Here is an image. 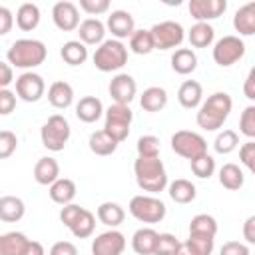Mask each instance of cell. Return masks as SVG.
<instances>
[{"label": "cell", "mask_w": 255, "mask_h": 255, "mask_svg": "<svg viewBox=\"0 0 255 255\" xmlns=\"http://www.w3.org/2000/svg\"><path fill=\"white\" fill-rule=\"evenodd\" d=\"M231 108H233V100L227 92H213L211 96H207L205 102L199 104L195 122L205 131H217L229 118Z\"/></svg>", "instance_id": "cell-1"}, {"label": "cell", "mask_w": 255, "mask_h": 255, "mask_svg": "<svg viewBox=\"0 0 255 255\" xmlns=\"http://www.w3.org/2000/svg\"><path fill=\"white\" fill-rule=\"evenodd\" d=\"M46 56H48L46 44L36 38H20L12 42V46L6 52L8 64L12 68H20L26 72H32V68H38L40 64H44Z\"/></svg>", "instance_id": "cell-2"}, {"label": "cell", "mask_w": 255, "mask_h": 255, "mask_svg": "<svg viewBox=\"0 0 255 255\" xmlns=\"http://www.w3.org/2000/svg\"><path fill=\"white\" fill-rule=\"evenodd\" d=\"M133 175L135 183L141 191H147L149 195H155L167 187V171L163 161L157 157H137L133 161Z\"/></svg>", "instance_id": "cell-3"}, {"label": "cell", "mask_w": 255, "mask_h": 255, "mask_svg": "<svg viewBox=\"0 0 255 255\" xmlns=\"http://www.w3.org/2000/svg\"><path fill=\"white\" fill-rule=\"evenodd\" d=\"M92 62L100 72H118L128 64V48L120 40H104L96 48Z\"/></svg>", "instance_id": "cell-4"}, {"label": "cell", "mask_w": 255, "mask_h": 255, "mask_svg": "<svg viewBox=\"0 0 255 255\" xmlns=\"http://www.w3.org/2000/svg\"><path fill=\"white\" fill-rule=\"evenodd\" d=\"M70 133H72L70 122L62 114L50 116L40 128V139L48 151H62L70 139Z\"/></svg>", "instance_id": "cell-5"}, {"label": "cell", "mask_w": 255, "mask_h": 255, "mask_svg": "<svg viewBox=\"0 0 255 255\" xmlns=\"http://www.w3.org/2000/svg\"><path fill=\"white\" fill-rule=\"evenodd\" d=\"M128 209H129V215L133 219H137L141 223H149V225L163 221V217L167 213V207H165V203L159 197L143 195V193L141 195H133L129 199Z\"/></svg>", "instance_id": "cell-6"}, {"label": "cell", "mask_w": 255, "mask_h": 255, "mask_svg": "<svg viewBox=\"0 0 255 255\" xmlns=\"http://www.w3.org/2000/svg\"><path fill=\"white\" fill-rule=\"evenodd\" d=\"M104 131L108 135H112L118 143H122L124 139H128L129 135V128L133 122V112L129 110V106H122V104H112L108 110H104Z\"/></svg>", "instance_id": "cell-7"}, {"label": "cell", "mask_w": 255, "mask_h": 255, "mask_svg": "<svg viewBox=\"0 0 255 255\" xmlns=\"http://www.w3.org/2000/svg\"><path fill=\"white\" fill-rule=\"evenodd\" d=\"M169 143H171V149L177 155H181V157H185L189 161L195 159V157H199V155H203V153H207V141H205V137L201 133H197V131H191V129H179V131H175L171 135Z\"/></svg>", "instance_id": "cell-8"}, {"label": "cell", "mask_w": 255, "mask_h": 255, "mask_svg": "<svg viewBox=\"0 0 255 255\" xmlns=\"http://www.w3.org/2000/svg\"><path fill=\"white\" fill-rule=\"evenodd\" d=\"M151 40H153V48L155 50H171V48H179L183 38H185V30L179 22L175 20H163L157 22L149 28Z\"/></svg>", "instance_id": "cell-9"}, {"label": "cell", "mask_w": 255, "mask_h": 255, "mask_svg": "<svg viewBox=\"0 0 255 255\" xmlns=\"http://www.w3.org/2000/svg\"><path fill=\"white\" fill-rule=\"evenodd\" d=\"M213 62L221 68H229L233 66L235 62H239L243 56H245V42L239 38V36H223L219 38L215 44H213Z\"/></svg>", "instance_id": "cell-10"}, {"label": "cell", "mask_w": 255, "mask_h": 255, "mask_svg": "<svg viewBox=\"0 0 255 255\" xmlns=\"http://www.w3.org/2000/svg\"><path fill=\"white\" fill-rule=\"evenodd\" d=\"M14 82H16V92H14L16 98L28 104L38 102L46 92V82L36 72H22Z\"/></svg>", "instance_id": "cell-11"}, {"label": "cell", "mask_w": 255, "mask_h": 255, "mask_svg": "<svg viewBox=\"0 0 255 255\" xmlns=\"http://www.w3.org/2000/svg\"><path fill=\"white\" fill-rule=\"evenodd\" d=\"M126 249V235L118 229H108L92 239V255H122Z\"/></svg>", "instance_id": "cell-12"}, {"label": "cell", "mask_w": 255, "mask_h": 255, "mask_svg": "<svg viewBox=\"0 0 255 255\" xmlns=\"http://www.w3.org/2000/svg\"><path fill=\"white\" fill-rule=\"evenodd\" d=\"M108 92H110V98L114 100V104H122V106H129L137 94V84L135 80L129 76V74H116L112 80H110V86H108Z\"/></svg>", "instance_id": "cell-13"}, {"label": "cell", "mask_w": 255, "mask_h": 255, "mask_svg": "<svg viewBox=\"0 0 255 255\" xmlns=\"http://www.w3.org/2000/svg\"><path fill=\"white\" fill-rule=\"evenodd\" d=\"M52 20L58 30L62 32H74L80 26V10L70 0H60L52 6Z\"/></svg>", "instance_id": "cell-14"}, {"label": "cell", "mask_w": 255, "mask_h": 255, "mask_svg": "<svg viewBox=\"0 0 255 255\" xmlns=\"http://www.w3.org/2000/svg\"><path fill=\"white\" fill-rule=\"evenodd\" d=\"M189 14L197 22H209L219 18L227 10L225 0H189Z\"/></svg>", "instance_id": "cell-15"}, {"label": "cell", "mask_w": 255, "mask_h": 255, "mask_svg": "<svg viewBox=\"0 0 255 255\" xmlns=\"http://www.w3.org/2000/svg\"><path fill=\"white\" fill-rule=\"evenodd\" d=\"M106 30L112 32V38L114 40H124V38H129L135 30V22H133V16L128 12V10H114L108 20H106Z\"/></svg>", "instance_id": "cell-16"}, {"label": "cell", "mask_w": 255, "mask_h": 255, "mask_svg": "<svg viewBox=\"0 0 255 255\" xmlns=\"http://www.w3.org/2000/svg\"><path fill=\"white\" fill-rule=\"evenodd\" d=\"M78 36L84 46H100L106 36V24L98 18H86L78 26Z\"/></svg>", "instance_id": "cell-17"}, {"label": "cell", "mask_w": 255, "mask_h": 255, "mask_svg": "<svg viewBox=\"0 0 255 255\" xmlns=\"http://www.w3.org/2000/svg\"><path fill=\"white\" fill-rule=\"evenodd\" d=\"M104 116V104L96 96H84L76 104V118L84 124H94Z\"/></svg>", "instance_id": "cell-18"}, {"label": "cell", "mask_w": 255, "mask_h": 255, "mask_svg": "<svg viewBox=\"0 0 255 255\" xmlns=\"http://www.w3.org/2000/svg\"><path fill=\"white\" fill-rule=\"evenodd\" d=\"M48 102H50V106L56 108V110H66V108H70L72 102H74V88H72L68 82H64V80L52 82L50 88H48Z\"/></svg>", "instance_id": "cell-19"}, {"label": "cell", "mask_w": 255, "mask_h": 255, "mask_svg": "<svg viewBox=\"0 0 255 255\" xmlns=\"http://www.w3.org/2000/svg\"><path fill=\"white\" fill-rule=\"evenodd\" d=\"M177 102L185 110H195L203 102V88L197 80H185L177 90Z\"/></svg>", "instance_id": "cell-20"}, {"label": "cell", "mask_w": 255, "mask_h": 255, "mask_svg": "<svg viewBox=\"0 0 255 255\" xmlns=\"http://www.w3.org/2000/svg\"><path fill=\"white\" fill-rule=\"evenodd\" d=\"M26 215V203L18 195H2L0 197V221L18 223Z\"/></svg>", "instance_id": "cell-21"}, {"label": "cell", "mask_w": 255, "mask_h": 255, "mask_svg": "<svg viewBox=\"0 0 255 255\" xmlns=\"http://www.w3.org/2000/svg\"><path fill=\"white\" fill-rule=\"evenodd\" d=\"M96 217H98V221L104 223L106 227L116 229V227H120V225L124 223L126 211H124V207H122L120 203H116V201H104V203L98 205Z\"/></svg>", "instance_id": "cell-22"}, {"label": "cell", "mask_w": 255, "mask_h": 255, "mask_svg": "<svg viewBox=\"0 0 255 255\" xmlns=\"http://www.w3.org/2000/svg\"><path fill=\"white\" fill-rule=\"evenodd\" d=\"M139 106L143 112L155 114L161 112L167 106V92L161 86H149L143 90V94L139 96Z\"/></svg>", "instance_id": "cell-23"}, {"label": "cell", "mask_w": 255, "mask_h": 255, "mask_svg": "<svg viewBox=\"0 0 255 255\" xmlns=\"http://www.w3.org/2000/svg\"><path fill=\"white\" fill-rule=\"evenodd\" d=\"M58 177H60V163L54 157L44 155V157H40L36 161V165H34V179H36V183L52 185Z\"/></svg>", "instance_id": "cell-24"}, {"label": "cell", "mask_w": 255, "mask_h": 255, "mask_svg": "<svg viewBox=\"0 0 255 255\" xmlns=\"http://www.w3.org/2000/svg\"><path fill=\"white\" fill-rule=\"evenodd\" d=\"M76 191H78V187H76L74 179H70V177H58V179L50 185L48 195H50V199H52L54 203H58V205H68V203L74 201Z\"/></svg>", "instance_id": "cell-25"}, {"label": "cell", "mask_w": 255, "mask_h": 255, "mask_svg": "<svg viewBox=\"0 0 255 255\" xmlns=\"http://www.w3.org/2000/svg\"><path fill=\"white\" fill-rule=\"evenodd\" d=\"M233 28H235V32H239V36L255 34V2H247L235 12Z\"/></svg>", "instance_id": "cell-26"}, {"label": "cell", "mask_w": 255, "mask_h": 255, "mask_svg": "<svg viewBox=\"0 0 255 255\" xmlns=\"http://www.w3.org/2000/svg\"><path fill=\"white\" fill-rule=\"evenodd\" d=\"M40 18H42L40 8H38V4H34V2H24V4H20L18 10H16V26H18L20 30H24V32L36 30L38 24H40Z\"/></svg>", "instance_id": "cell-27"}, {"label": "cell", "mask_w": 255, "mask_h": 255, "mask_svg": "<svg viewBox=\"0 0 255 255\" xmlns=\"http://www.w3.org/2000/svg\"><path fill=\"white\" fill-rule=\"evenodd\" d=\"M169 62H171V70L175 74L187 76V74L195 72V68H197V54L191 48H177L171 54V60Z\"/></svg>", "instance_id": "cell-28"}, {"label": "cell", "mask_w": 255, "mask_h": 255, "mask_svg": "<svg viewBox=\"0 0 255 255\" xmlns=\"http://www.w3.org/2000/svg\"><path fill=\"white\" fill-rule=\"evenodd\" d=\"M167 193H169V197H171L175 203L185 205V203H191V201L197 197V187H195L189 179L177 177V179H173L171 183H167Z\"/></svg>", "instance_id": "cell-29"}, {"label": "cell", "mask_w": 255, "mask_h": 255, "mask_svg": "<svg viewBox=\"0 0 255 255\" xmlns=\"http://www.w3.org/2000/svg\"><path fill=\"white\" fill-rule=\"evenodd\" d=\"M118 141L108 135L104 129H98V131H92L90 137H88V147L92 153L100 155V157H106V155H112L116 149H118Z\"/></svg>", "instance_id": "cell-30"}, {"label": "cell", "mask_w": 255, "mask_h": 255, "mask_svg": "<svg viewBox=\"0 0 255 255\" xmlns=\"http://www.w3.org/2000/svg\"><path fill=\"white\" fill-rule=\"evenodd\" d=\"M157 231L153 227H139L133 235H131V249L137 255H151L155 241H157Z\"/></svg>", "instance_id": "cell-31"}, {"label": "cell", "mask_w": 255, "mask_h": 255, "mask_svg": "<svg viewBox=\"0 0 255 255\" xmlns=\"http://www.w3.org/2000/svg\"><path fill=\"white\" fill-rule=\"evenodd\" d=\"M187 40L191 44V50L193 48H207L215 40V30L209 22H195L187 32Z\"/></svg>", "instance_id": "cell-32"}, {"label": "cell", "mask_w": 255, "mask_h": 255, "mask_svg": "<svg viewBox=\"0 0 255 255\" xmlns=\"http://www.w3.org/2000/svg\"><path fill=\"white\" fill-rule=\"evenodd\" d=\"M217 177H219V183L229 191H237L245 183V173L237 163H223L219 167V175Z\"/></svg>", "instance_id": "cell-33"}, {"label": "cell", "mask_w": 255, "mask_h": 255, "mask_svg": "<svg viewBox=\"0 0 255 255\" xmlns=\"http://www.w3.org/2000/svg\"><path fill=\"white\" fill-rule=\"evenodd\" d=\"M60 56L68 66H82L88 60V46L80 40H68L60 48Z\"/></svg>", "instance_id": "cell-34"}, {"label": "cell", "mask_w": 255, "mask_h": 255, "mask_svg": "<svg viewBox=\"0 0 255 255\" xmlns=\"http://www.w3.org/2000/svg\"><path fill=\"white\" fill-rule=\"evenodd\" d=\"M28 241L30 239L24 233L8 231V233L0 235V255H22Z\"/></svg>", "instance_id": "cell-35"}, {"label": "cell", "mask_w": 255, "mask_h": 255, "mask_svg": "<svg viewBox=\"0 0 255 255\" xmlns=\"http://www.w3.org/2000/svg\"><path fill=\"white\" fill-rule=\"evenodd\" d=\"M70 231H72V235L74 237H78V239H88L92 233H94V229H96V215L90 211V209H82L80 211V215L74 219V223L68 227Z\"/></svg>", "instance_id": "cell-36"}, {"label": "cell", "mask_w": 255, "mask_h": 255, "mask_svg": "<svg viewBox=\"0 0 255 255\" xmlns=\"http://www.w3.org/2000/svg\"><path fill=\"white\" fill-rule=\"evenodd\" d=\"M189 235H207L215 237L217 235V219L207 213H197L189 221Z\"/></svg>", "instance_id": "cell-37"}, {"label": "cell", "mask_w": 255, "mask_h": 255, "mask_svg": "<svg viewBox=\"0 0 255 255\" xmlns=\"http://www.w3.org/2000/svg\"><path fill=\"white\" fill-rule=\"evenodd\" d=\"M129 50L137 56H145V54H151L155 48H153V40H151V34L149 30H133V34L129 36Z\"/></svg>", "instance_id": "cell-38"}, {"label": "cell", "mask_w": 255, "mask_h": 255, "mask_svg": "<svg viewBox=\"0 0 255 255\" xmlns=\"http://www.w3.org/2000/svg\"><path fill=\"white\" fill-rule=\"evenodd\" d=\"M237 145H239V135H237L235 129H223L213 139V149L219 155H227V153L235 151Z\"/></svg>", "instance_id": "cell-39"}, {"label": "cell", "mask_w": 255, "mask_h": 255, "mask_svg": "<svg viewBox=\"0 0 255 255\" xmlns=\"http://www.w3.org/2000/svg\"><path fill=\"white\" fill-rule=\"evenodd\" d=\"M189 167H191V171H193L195 177H199V179H209V177L215 173V159H213V155L203 153V155L191 159V161H189Z\"/></svg>", "instance_id": "cell-40"}, {"label": "cell", "mask_w": 255, "mask_h": 255, "mask_svg": "<svg viewBox=\"0 0 255 255\" xmlns=\"http://www.w3.org/2000/svg\"><path fill=\"white\" fill-rule=\"evenodd\" d=\"M135 149H137V157H157L159 155V137L155 135H141L135 143Z\"/></svg>", "instance_id": "cell-41"}, {"label": "cell", "mask_w": 255, "mask_h": 255, "mask_svg": "<svg viewBox=\"0 0 255 255\" xmlns=\"http://www.w3.org/2000/svg\"><path fill=\"white\" fill-rule=\"evenodd\" d=\"M177 247H179V239L173 233H159L151 255H175Z\"/></svg>", "instance_id": "cell-42"}, {"label": "cell", "mask_w": 255, "mask_h": 255, "mask_svg": "<svg viewBox=\"0 0 255 255\" xmlns=\"http://www.w3.org/2000/svg\"><path fill=\"white\" fill-rule=\"evenodd\" d=\"M239 131H241L245 137H249V139L255 137V106H253V104H249V106L241 112V118H239Z\"/></svg>", "instance_id": "cell-43"}, {"label": "cell", "mask_w": 255, "mask_h": 255, "mask_svg": "<svg viewBox=\"0 0 255 255\" xmlns=\"http://www.w3.org/2000/svg\"><path fill=\"white\" fill-rule=\"evenodd\" d=\"M18 147V137L10 129H0V159H8Z\"/></svg>", "instance_id": "cell-44"}, {"label": "cell", "mask_w": 255, "mask_h": 255, "mask_svg": "<svg viewBox=\"0 0 255 255\" xmlns=\"http://www.w3.org/2000/svg\"><path fill=\"white\" fill-rule=\"evenodd\" d=\"M187 241L197 249L199 255H211V253H213L215 237H207V235H189Z\"/></svg>", "instance_id": "cell-45"}, {"label": "cell", "mask_w": 255, "mask_h": 255, "mask_svg": "<svg viewBox=\"0 0 255 255\" xmlns=\"http://www.w3.org/2000/svg\"><path fill=\"white\" fill-rule=\"evenodd\" d=\"M239 161L249 169L255 171V141L247 139L241 147H239Z\"/></svg>", "instance_id": "cell-46"}, {"label": "cell", "mask_w": 255, "mask_h": 255, "mask_svg": "<svg viewBox=\"0 0 255 255\" xmlns=\"http://www.w3.org/2000/svg\"><path fill=\"white\" fill-rule=\"evenodd\" d=\"M80 8L90 16H100L110 10V0H80Z\"/></svg>", "instance_id": "cell-47"}, {"label": "cell", "mask_w": 255, "mask_h": 255, "mask_svg": "<svg viewBox=\"0 0 255 255\" xmlns=\"http://www.w3.org/2000/svg\"><path fill=\"white\" fill-rule=\"evenodd\" d=\"M16 94L10 88L0 90V116H10L16 110Z\"/></svg>", "instance_id": "cell-48"}, {"label": "cell", "mask_w": 255, "mask_h": 255, "mask_svg": "<svg viewBox=\"0 0 255 255\" xmlns=\"http://www.w3.org/2000/svg\"><path fill=\"white\" fill-rule=\"evenodd\" d=\"M219 255H251V249L247 243L241 241H227L221 245Z\"/></svg>", "instance_id": "cell-49"}, {"label": "cell", "mask_w": 255, "mask_h": 255, "mask_svg": "<svg viewBox=\"0 0 255 255\" xmlns=\"http://www.w3.org/2000/svg\"><path fill=\"white\" fill-rule=\"evenodd\" d=\"M84 207L82 205H78V203H68V205H62V209H60V221L66 225V227H70L72 223H74V219L80 215V211H82Z\"/></svg>", "instance_id": "cell-50"}, {"label": "cell", "mask_w": 255, "mask_h": 255, "mask_svg": "<svg viewBox=\"0 0 255 255\" xmlns=\"http://www.w3.org/2000/svg\"><path fill=\"white\" fill-rule=\"evenodd\" d=\"M48 255H78V247L72 241H56Z\"/></svg>", "instance_id": "cell-51"}, {"label": "cell", "mask_w": 255, "mask_h": 255, "mask_svg": "<svg viewBox=\"0 0 255 255\" xmlns=\"http://www.w3.org/2000/svg\"><path fill=\"white\" fill-rule=\"evenodd\" d=\"M14 26V14L10 8L0 6V36H6Z\"/></svg>", "instance_id": "cell-52"}, {"label": "cell", "mask_w": 255, "mask_h": 255, "mask_svg": "<svg viewBox=\"0 0 255 255\" xmlns=\"http://www.w3.org/2000/svg\"><path fill=\"white\" fill-rule=\"evenodd\" d=\"M14 82V68L8 62H0V90Z\"/></svg>", "instance_id": "cell-53"}, {"label": "cell", "mask_w": 255, "mask_h": 255, "mask_svg": "<svg viewBox=\"0 0 255 255\" xmlns=\"http://www.w3.org/2000/svg\"><path fill=\"white\" fill-rule=\"evenodd\" d=\"M243 94H245V98H247L249 102H253V100H255V68H251V70H249V74H247V78H245Z\"/></svg>", "instance_id": "cell-54"}, {"label": "cell", "mask_w": 255, "mask_h": 255, "mask_svg": "<svg viewBox=\"0 0 255 255\" xmlns=\"http://www.w3.org/2000/svg\"><path fill=\"white\" fill-rule=\"evenodd\" d=\"M243 239L247 241V245L255 243V215H249L243 223Z\"/></svg>", "instance_id": "cell-55"}, {"label": "cell", "mask_w": 255, "mask_h": 255, "mask_svg": "<svg viewBox=\"0 0 255 255\" xmlns=\"http://www.w3.org/2000/svg\"><path fill=\"white\" fill-rule=\"evenodd\" d=\"M22 255H46V251H44V245L40 241H28Z\"/></svg>", "instance_id": "cell-56"}, {"label": "cell", "mask_w": 255, "mask_h": 255, "mask_svg": "<svg viewBox=\"0 0 255 255\" xmlns=\"http://www.w3.org/2000/svg\"><path fill=\"white\" fill-rule=\"evenodd\" d=\"M175 255H199V253H197V249L185 239V241H179V247H177Z\"/></svg>", "instance_id": "cell-57"}]
</instances>
